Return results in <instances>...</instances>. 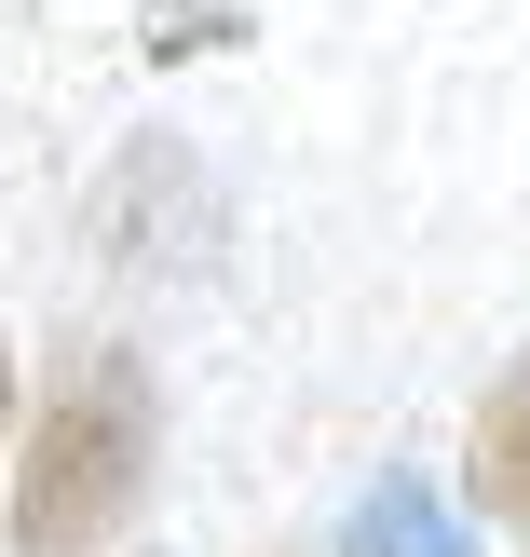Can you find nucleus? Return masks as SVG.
<instances>
[{
  "label": "nucleus",
  "instance_id": "4",
  "mask_svg": "<svg viewBox=\"0 0 530 557\" xmlns=\"http://www.w3.org/2000/svg\"><path fill=\"white\" fill-rule=\"evenodd\" d=\"M0 462H14V326H0Z\"/></svg>",
  "mask_w": 530,
  "mask_h": 557
},
{
  "label": "nucleus",
  "instance_id": "1",
  "mask_svg": "<svg viewBox=\"0 0 530 557\" xmlns=\"http://www.w3.org/2000/svg\"><path fill=\"white\" fill-rule=\"evenodd\" d=\"M163 476V395L123 341H82L14 435V557H109Z\"/></svg>",
  "mask_w": 530,
  "mask_h": 557
},
{
  "label": "nucleus",
  "instance_id": "3",
  "mask_svg": "<svg viewBox=\"0 0 530 557\" xmlns=\"http://www.w3.org/2000/svg\"><path fill=\"white\" fill-rule=\"evenodd\" d=\"M463 490H477V517L530 531V354L477 395V422H463Z\"/></svg>",
  "mask_w": 530,
  "mask_h": 557
},
{
  "label": "nucleus",
  "instance_id": "2",
  "mask_svg": "<svg viewBox=\"0 0 530 557\" xmlns=\"http://www.w3.org/2000/svg\"><path fill=\"white\" fill-rule=\"evenodd\" d=\"M341 557H477V517L422 476V462H381L341 517Z\"/></svg>",
  "mask_w": 530,
  "mask_h": 557
}]
</instances>
